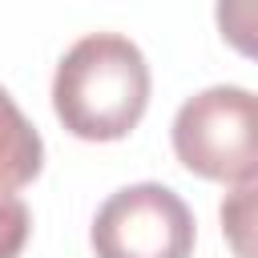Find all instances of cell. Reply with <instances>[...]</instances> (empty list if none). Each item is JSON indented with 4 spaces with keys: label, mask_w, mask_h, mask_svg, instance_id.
Wrapping results in <instances>:
<instances>
[{
    "label": "cell",
    "mask_w": 258,
    "mask_h": 258,
    "mask_svg": "<svg viewBox=\"0 0 258 258\" xmlns=\"http://www.w3.org/2000/svg\"><path fill=\"white\" fill-rule=\"evenodd\" d=\"M149 105L145 52L121 32H85L56 60L52 113L81 141H121Z\"/></svg>",
    "instance_id": "cell-1"
},
{
    "label": "cell",
    "mask_w": 258,
    "mask_h": 258,
    "mask_svg": "<svg viewBox=\"0 0 258 258\" xmlns=\"http://www.w3.org/2000/svg\"><path fill=\"white\" fill-rule=\"evenodd\" d=\"M173 157L206 181L258 177V93L242 85H210L185 97L169 125Z\"/></svg>",
    "instance_id": "cell-2"
},
{
    "label": "cell",
    "mask_w": 258,
    "mask_h": 258,
    "mask_svg": "<svg viewBox=\"0 0 258 258\" xmlns=\"http://www.w3.org/2000/svg\"><path fill=\"white\" fill-rule=\"evenodd\" d=\"M214 20L230 48L258 60V0H218Z\"/></svg>",
    "instance_id": "cell-6"
},
{
    "label": "cell",
    "mask_w": 258,
    "mask_h": 258,
    "mask_svg": "<svg viewBox=\"0 0 258 258\" xmlns=\"http://www.w3.org/2000/svg\"><path fill=\"white\" fill-rule=\"evenodd\" d=\"M32 234V214L16 194H0V258H20Z\"/></svg>",
    "instance_id": "cell-7"
},
{
    "label": "cell",
    "mask_w": 258,
    "mask_h": 258,
    "mask_svg": "<svg viewBox=\"0 0 258 258\" xmlns=\"http://www.w3.org/2000/svg\"><path fill=\"white\" fill-rule=\"evenodd\" d=\"M44 169V141L36 125L20 113L12 93L0 85V194L28 185Z\"/></svg>",
    "instance_id": "cell-4"
},
{
    "label": "cell",
    "mask_w": 258,
    "mask_h": 258,
    "mask_svg": "<svg viewBox=\"0 0 258 258\" xmlns=\"http://www.w3.org/2000/svg\"><path fill=\"white\" fill-rule=\"evenodd\" d=\"M222 238L234 258H258V177L234 185L218 206Z\"/></svg>",
    "instance_id": "cell-5"
},
{
    "label": "cell",
    "mask_w": 258,
    "mask_h": 258,
    "mask_svg": "<svg viewBox=\"0 0 258 258\" xmlns=\"http://www.w3.org/2000/svg\"><path fill=\"white\" fill-rule=\"evenodd\" d=\"M194 214L161 181H133L109 194L89 226V246L97 258H189L194 254Z\"/></svg>",
    "instance_id": "cell-3"
}]
</instances>
